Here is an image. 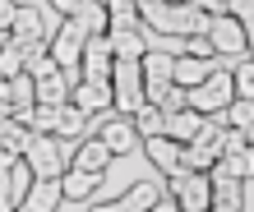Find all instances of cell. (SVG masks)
I'll return each instance as SVG.
<instances>
[{
    "label": "cell",
    "instance_id": "obj_12",
    "mask_svg": "<svg viewBox=\"0 0 254 212\" xmlns=\"http://www.w3.org/2000/svg\"><path fill=\"white\" fill-rule=\"evenodd\" d=\"M23 208H33V212H61L65 208V185L56 175H37V185L28 189Z\"/></svg>",
    "mask_w": 254,
    "mask_h": 212
},
{
    "label": "cell",
    "instance_id": "obj_38",
    "mask_svg": "<svg viewBox=\"0 0 254 212\" xmlns=\"http://www.w3.org/2000/svg\"><path fill=\"white\" fill-rule=\"evenodd\" d=\"M213 212H236V208H213Z\"/></svg>",
    "mask_w": 254,
    "mask_h": 212
},
{
    "label": "cell",
    "instance_id": "obj_16",
    "mask_svg": "<svg viewBox=\"0 0 254 212\" xmlns=\"http://www.w3.org/2000/svg\"><path fill=\"white\" fill-rule=\"evenodd\" d=\"M203 129H208V115H203V111H194V106H190V111H176V115L167 120V134H171L176 143H194Z\"/></svg>",
    "mask_w": 254,
    "mask_h": 212
},
{
    "label": "cell",
    "instance_id": "obj_30",
    "mask_svg": "<svg viewBox=\"0 0 254 212\" xmlns=\"http://www.w3.org/2000/svg\"><path fill=\"white\" fill-rule=\"evenodd\" d=\"M14 19H19V5H14V0H0V33H9Z\"/></svg>",
    "mask_w": 254,
    "mask_h": 212
},
{
    "label": "cell",
    "instance_id": "obj_10",
    "mask_svg": "<svg viewBox=\"0 0 254 212\" xmlns=\"http://www.w3.org/2000/svg\"><path fill=\"white\" fill-rule=\"evenodd\" d=\"M143 153L162 175H176L181 171V157H185V143H176L171 134H157V139H143Z\"/></svg>",
    "mask_w": 254,
    "mask_h": 212
},
{
    "label": "cell",
    "instance_id": "obj_36",
    "mask_svg": "<svg viewBox=\"0 0 254 212\" xmlns=\"http://www.w3.org/2000/svg\"><path fill=\"white\" fill-rule=\"evenodd\" d=\"M245 33H250V55H254V19L245 23Z\"/></svg>",
    "mask_w": 254,
    "mask_h": 212
},
{
    "label": "cell",
    "instance_id": "obj_37",
    "mask_svg": "<svg viewBox=\"0 0 254 212\" xmlns=\"http://www.w3.org/2000/svg\"><path fill=\"white\" fill-rule=\"evenodd\" d=\"M245 139H250V143H254V125H250V129H245Z\"/></svg>",
    "mask_w": 254,
    "mask_h": 212
},
{
    "label": "cell",
    "instance_id": "obj_33",
    "mask_svg": "<svg viewBox=\"0 0 254 212\" xmlns=\"http://www.w3.org/2000/svg\"><path fill=\"white\" fill-rule=\"evenodd\" d=\"M231 14H236L241 23H250V19H254V0H231Z\"/></svg>",
    "mask_w": 254,
    "mask_h": 212
},
{
    "label": "cell",
    "instance_id": "obj_34",
    "mask_svg": "<svg viewBox=\"0 0 254 212\" xmlns=\"http://www.w3.org/2000/svg\"><path fill=\"white\" fill-rule=\"evenodd\" d=\"M148 212H185V208L176 203V194H162V199H157L153 208H148Z\"/></svg>",
    "mask_w": 254,
    "mask_h": 212
},
{
    "label": "cell",
    "instance_id": "obj_39",
    "mask_svg": "<svg viewBox=\"0 0 254 212\" xmlns=\"http://www.w3.org/2000/svg\"><path fill=\"white\" fill-rule=\"evenodd\" d=\"M19 212H33V208H19Z\"/></svg>",
    "mask_w": 254,
    "mask_h": 212
},
{
    "label": "cell",
    "instance_id": "obj_7",
    "mask_svg": "<svg viewBox=\"0 0 254 212\" xmlns=\"http://www.w3.org/2000/svg\"><path fill=\"white\" fill-rule=\"evenodd\" d=\"M111 51H116V60H143L148 51H153V28L148 23H139V28H111Z\"/></svg>",
    "mask_w": 254,
    "mask_h": 212
},
{
    "label": "cell",
    "instance_id": "obj_6",
    "mask_svg": "<svg viewBox=\"0 0 254 212\" xmlns=\"http://www.w3.org/2000/svg\"><path fill=\"white\" fill-rule=\"evenodd\" d=\"M97 139L107 143L116 157H129L134 148H143V134H139V125H134V115H107L102 129H97Z\"/></svg>",
    "mask_w": 254,
    "mask_h": 212
},
{
    "label": "cell",
    "instance_id": "obj_35",
    "mask_svg": "<svg viewBox=\"0 0 254 212\" xmlns=\"http://www.w3.org/2000/svg\"><path fill=\"white\" fill-rule=\"evenodd\" d=\"M14 102H9V79H0V120H9Z\"/></svg>",
    "mask_w": 254,
    "mask_h": 212
},
{
    "label": "cell",
    "instance_id": "obj_25",
    "mask_svg": "<svg viewBox=\"0 0 254 212\" xmlns=\"http://www.w3.org/2000/svg\"><path fill=\"white\" fill-rule=\"evenodd\" d=\"M28 129H33V134H56V129H61V106L37 102L33 115H28Z\"/></svg>",
    "mask_w": 254,
    "mask_h": 212
},
{
    "label": "cell",
    "instance_id": "obj_1",
    "mask_svg": "<svg viewBox=\"0 0 254 212\" xmlns=\"http://www.w3.org/2000/svg\"><path fill=\"white\" fill-rule=\"evenodd\" d=\"M111 93H116V111H121V115H139V111H143V106H148V79H143V60H116Z\"/></svg>",
    "mask_w": 254,
    "mask_h": 212
},
{
    "label": "cell",
    "instance_id": "obj_19",
    "mask_svg": "<svg viewBox=\"0 0 254 212\" xmlns=\"http://www.w3.org/2000/svg\"><path fill=\"white\" fill-rule=\"evenodd\" d=\"M42 37H47V33H42V14L19 5V19H14V28H9V42H19V47H33V42H42Z\"/></svg>",
    "mask_w": 254,
    "mask_h": 212
},
{
    "label": "cell",
    "instance_id": "obj_3",
    "mask_svg": "<svg viewBox=\"0 0 254 212\" xmlns=\"http://www.w3.org/2000/svg\"><path fill=\"white\" fill-rule=\"evenodd\" d=\"M208 37H213V47H217V55L227 60V65H236V60L250 55V33H245V23L236 19V14H222V19H213Z\"/></svg>",
    "mask_w": 254,
    "mask_h": 212
},
{
    "label": "cell",
    "instance_id": "obj_31",
    "mask_svg": "<svg viewBox=\"0 0 254 212\" xmlns=\"http://www.w3.org/2000/svg\"><path fill=\"white\" fill-rule=\"evenodd\" d=\"M203 14H213V19H222V14H231V0H194Z\"/></svg>",
    "mask_w": 254,
    "mask_h": 212
},
{
    "label": "cell",
    "instance_id": "obj_23",
    "mask_svg": "<svg viewBox=\"0 0 254 212\" xmlns=\"http://www.w3.org/2000/svg\"><path fill=\"white\" fill-rule=\"evenodd\" d=\"M167 120H171V115L162 111L157 102H148L143 111L134 115V125H139V134H143V139H157V134H167Z\"/></svg>",
    "mask_w": 254,
    "mask_h": 212
},
{
    "label": "cell",
    "instance_id": "obj_2",
    "mask_svg": "<svg viewBox=\"0 0 254 212\" xmlns=\"http://www.w3.org/2000/svg\"><path fill=\"white\" fill-rule=\"evenodd\" d=\"M167 194H176V203L185 212H213V175L208 171H176V175H167Z\"/></svg>",
    "mask_w": 254,
    "mask_h": 212
},
{
    "label": "cell",
    "instance_id": "obj_29",
    "mask_svg": "<svg viewBox=\"0 0 254 212\" xmlns=\"http://www.w3.org/2000/svg\"><path fill=\"white\" fill-rule=\"evenodd\" d=\"M185 51H190V55H199V60H217V47H213V37H208V33L185 37Z\"/></svg>",
    "mask_w": 254,
    "mask_h": 212
},
{
    "label": "cell",
    "instance_id": "obj_26",
    "mask_svg": "<svg viewBox=\"0 0 254 212\" xmlns=\"http://www.w3.org/2000/svg\"><path fill=\"white\" fill-rule=\"evenodd\" d=\"M111 9V28H139L143 14H139V0H107Z\"/></svg>",
    "mask_w": 254,
    "mask_h": 212
},
{
    "label": "cell",
    "instance_id": "obj_13",
    "mask_svg": "<svg viewBox=\"0 0 254 212\" xmlns=\"http://www.w3.org/2000/svg\"><path fill=\"white\" fill-rule=\"evenodd\" d=\"M74 102H79L88 115H107V111H116V93H111V83H97V79H83L79 88H74Z\"/></svg>",
    "mask_w": 254,
    "mask_h": 212
},
{
    "label": "cell",
    "instance_id": "obj_8",
    "mask_svg": "<svg viewBox=\"0 0 254 212\" xmlns=\"http://www.w3.org/2000/svg\"><path fill=\"white\" fill-rule=\"evenodd\" d=\"M111 74H116V51H111V37H88V51H83V79L111 83Z\"/></svg>",
    "mask_w": 254,
    "mask_h": 212
},
{
    "label": "cell",
    "instance_id": "obj_28",
    "mask_svg": "<svg viewBox=\"0 0 254 212\" xmlns=\"http://www.w3.org/2000/svg\"><path fill=\"white\" fill-rule=\"evenodd\" d=\"M227 120H231V129H250V125H254V102H250V97H236V102L227 106Z\"/></svg>",
    "mask_w": 254,
    "mask_h": 212
},
{
    "label": "cell",
    "instance_id": "obj_27",
    "mask_svg": "<svg viewBox=\"0 0 254 212\" xmlns=\"http://www.w3.org/2000/svg\"><path fill=\"white\" fill-rule=\"evenodd\" d=\"M162 111H167V115H176V111H190V106H194V93H190V88H181V83H171L167 88V93H162Z\"/></svg>",
    "mask_w": 254,
    "mask_h": 212
},
{
    "label": "cell",
    "instance_id": "obj_24",
    "mask_svg": "<svg viewBox=\"0 0 254 212\" xmlns=\"http://www.w3.org/2000/svg\"><path fill=\"white\" fill-rule=\"evenodd\" d=\"M0 143H5L9 153H19V157H23V153H28V143H33V129H28L23 120H14V115H9L5 125H0Z\"/></svg>",
    "mask_w": 254,
    "mask_h": 212
},
{
    "label": "cell",
    "instance_id": "obj_4",
    "mask_svg": "<svg viewBox=\"0 0 254 212\" xmlns=\"http://www.w3.org/2000/svg\"><path fill=\"white\" fill-rule=\"evenodd\" d=\"M194 93V111H203V115H213V111H227V106L236 102V74H231V65H222L208 83H199V88H190Z\"/></svg>",
    "mask_w": 254,
    "mask_h": 212
},
{
    "label": "cell",
    "instance_id": "obj_21",
    "mask_svg": "<svg viewBox=\"0 0 254 212\" xmlns=\"http://www.w3.org/2000/svg\"><path fill=\"white\" fill-rule=\"evenodd\" d=\"M222 166L241 180H254V143H241V148H227L222 153Z\"/></svg>",
    "mask_w": 254,
    "mask_h": 212
},
{
    "label": "cell",
    "instance_id": "obj_5",
    "mask_svg": "<svg viewBox=\"0 0 254 212\" xmlns=\"http://www.w3.org/2000/svg\"><path fill=\"white\" fill-rule=\"evenodd\" d=\"M83 51H88L83 23H79V19H65V23L51 33V55L61 60V69H79V65H83Z\"/></svg>",
    "mask_w": 254,
    "mask_h": 212
},
{
    "label": "cell",
    "instance_id": "obj_22",
    "mask_svg": "<svg viewBox=\"0 0 254 212\" xmlns=\"http://www.w3.org/2000/svg\"><path fill=\"white\" fill-rule=\"evenodd\" d=\"M19 74H28V47L5 42L0 47V79H19Z\"/></svg>",
    "mask_w": 254,
    "mask_h": 212
},
{
    "label": "cell",
    "instance_id": "obj_32",
    "mask_svg": "<svg viewBox=\"0 0 254 212\" xmlns=\"http://www.w3.org/2000/svg\"><path fill=\"white\" fill-rule=\"evenodd\" d=\"M47 5H51L56 14H61V19H74V14L83 9V0H47Z\"/></svg>",
    "mask_w": 254,
    "mask_h": 212
},
{
    "label": "cell",
    "instance_id": "obj_14",
    "mask_svg": "<svg viewBox=\"0 0 254 212\" xmlns=\"http://www.w3.org/2000/svg\"><path fill=\"white\" fill-rule=\"evenodd\" d=\"M222 65H217V60H199V55H176V83H181V88H199V83H208V79H213V74H217Z\"/></svg>",
    "mask_w": 254,
    "mask_h": 212
},
{
    "label": "cell",
    "instance_id": "obj_18",
    "mask_svg": "<svg viewBox=\"0 0 254 212\" xmlns=\"http://www.w3.org/2000/svg\"><path fill=\"white\" fill-rule=\"evenodd\" d=\"M74 19L83 23L88 37H107V33H111V9H107V0H83V9L74 14Z\"/></svg>",
    "mask_w": 254,
    "mask_h": 212
},
{
    "label": "cell",
    "instance_id": "obj_20",
    "mask_svg": "<svg viewBox=\"0 0 254 212\" xmlns=\"http://www.w3.org/2000/svg\"><path fill=\"white\" fill-rule=\"evenodd\" d=\"M61 185H65V199H74V203H83L88 194H93V189L102 185V175H97V171H79V166H69V171L61 175Z\"/></svg>",
    "mask_w": 254,
    "mask_h": 212
},
{
    "label": "cell",
    "instance_id": "obj_9",
    "mask_svg": "<svg viewBox=\"0 0 254 212\" xmlns=\"http://www.w3.org/2000/svg\"><path fill=\"white\" fill-rule=\"evenodd\" d=\"M208 175H213V208H236V212L245 208V180H241V175H231L222 161H217Z\"/></svg>",
    "mask_w": 254,
    "mask_h": 212
},
{
    "label": "cell",
    "instance_id": "obj_17",
    "mask_svg": "<svg viewBox=\"0 0 254 212\" xmlns=\"http://www.w3.org/2000/svg\"><path fill=\"white\" fill-rule=\"evenodd\" d=\"M93 120H97V115H88L79 102H65V106H61V129H56V134L69 139V143H83V134H88Z\"/></svg>",
    "mask_w": 254,
    "mask_h": 212
},
{
    "label": "cell",
    "instance_id": "obj_11",
    "mask_svg": "<svg viewBox=\"0 0 254 212\" xmlns=\"http://www.w3.org/2000/svg\"><path fill=\"white\" fill-rule=\"evenodd\" d=\"M162 194H167V185H134V189L121 194L116 203H97V208H88V212H148Z\"/></svg>",
    "mask_w": 254,
    "mask_h": 212
},
{
    "label": "cell",
    "instance_id": "obj_15",
    "mask_svg": "<svg viewBox=\"0 0 254 212\" xmlns=\"http://www.w3.org/2000/svg\"><path fill=\"white\" fill-rule=\"evenodd\" d=\"M111 161H116V153H111L102 139H83L79 148H74V166H79V171H97V175H102Z\"/></svg>",
    "mask_w": 254,
    "mask_h": 212
}]
</instances>
